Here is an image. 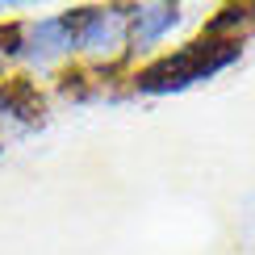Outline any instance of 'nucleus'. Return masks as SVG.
I'll return each instance as SVG.
<instances>
[{"instance_id": "nucleus-1", "label": "nucleus", "mask_w": 255, "mask_h": 255, "mask_svg": "<svg viewBox=\"0 0 255 255\" xmlns=\"http://www.w3.org/2000/svg\"><path fill=\"white\" fill-rule=\"evenodd\" d=\"M243 46L239 38H197L188 46L172 50V55H159L146 67L134 71V92L142 97H167V92H184L201 80H214L218 71H226L230 63H239Z\"/></svg>"}, {"instance_id": "nucleus-2", "label": "nucleus", "mask_w": 255, "mask_h": 255, "mask_svg": "<svg viewBox=\"0 0 255 255\" xmlns=\"http://www.w3.org/2000/svg\"><path fill=\"white\" fill-rule=\"evenodd\" d=\"M8 42H13V71L17 76H63L76 63V17L71 8L46 17H13L8 21Z\"/></svg>"}, {"instance_id": "nucleus-3", "label": "nucleus", "mask_w": 255, "mask_h": 255, "mask_svg": "<svg viewBox=\"0 0 255 255\" xmlns=\"http://www.w3.org/2000/svg\"><path fill=\"white\" fill-rule=\"evenodd\" d=\"M76 17V63L92 71H118L130 63V4H84Z\"/></svg>"}, {"instance_id": "nucleus-4", "label": "nucleus", "mask_w": 255, "mask_h": 255, "mask_svg": "<svg viewBox=\"0 0 255 255\" xmlns=\"http://www.w3.org/2000/svg\"><path fill=\"white\" fill-rule=\"evenodd\" d=\"M184 8L172 0H146L130 4V59H159L163 42L180 29Z\"/></svg>"}, {"instance_id": "nucleus-5", "label": "nucleus", "mask_w": 255, "mask_h": 255, "mask_svg": "<svg viewBox=\"0 0 255 255\" xmlns=\"http://www.w3.org/2000/svg\"><path fill=\"white\" fill-rule=\"evenodd\" d=\"M42 118V97L25 76H8L0 80V142L13 134L34 130Z\"/></svg>"}, {"instance_id": "nucleus-6", "label": "nucleus", "mask_w": 255, "mask_h": 255, "mask_svg": "<svg viewBox=\"0 0 255 255\" xmlns=\"http://www.w3.org/2000/svg\"><path fill=\"white\" fill-rule=\"evenodd\" d=\"M8 21H13V17H8ZM8 21H0V80L17 76V71H13V42H8Z\"/></svg>"}, {"instance_id": "nucleus-7", "label": "nucleus", "mask_w": 255, "mask_h": 255, "mask_svg": "<svg viewBox=\"0 0 255 255\" xmlns=\"http://www.w3.org/2000/svg\"><path fill=\"white\" fill-rule=\"evenodd\" d=\"M4 13H8V4H4V0H0V17H4ZM4 21H8V17H4Z\"/></svg>"}]
</instances>
